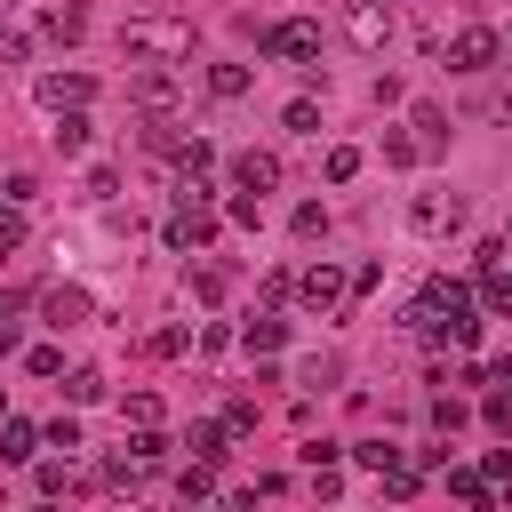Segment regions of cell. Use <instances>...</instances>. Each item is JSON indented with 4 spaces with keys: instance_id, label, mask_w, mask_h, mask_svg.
Here are the masks:
<instances>
[{
    "instance_id": "7c38bea8",
    "label": "cell",
    "mask_w": 512,
    "mask_h": 512,
    "mask_svg": "<svg viewBox=\"0 0 512 512\" xmlns=\"http://www.w3.org/2000/svg\"><path fill=\"white\" fill-rule=\"evenodd\" d=\"M168 152H176V176H184V184H200V176L216 168V144H208V136H176Z\"/></svg>"
},
{
    "instance_id": "ba28073f",
    "label": "cell",
    "mask_w": 512,
    "mask_h": 512,
    "mask_svg": "<svg viewBox=\"0 0 512 512\" xmlns=\"http://www.w3.org/2000/svg\"><path fill=\"white\" fill-rule=\"evenodd\" d=\"M488 64H496V32L488 24H464L448 40V72H488Z\"/></svg>"
},
{
    "instance_id": "8fae6325",
    "label": "cell",
    "mask_w": 512,
    "mask_h": 512,
    "mask_svg": "<svg viewBox=\"0 0 512 512\" xmlns=\"http://www.w3.org/2000/svg\"><path fill=\"white\" fill-rule=\"evenodd\" d=\"M40 312H48V328H80L96 304H88V288H48V296H40Z\"/></svg>"
},
{
    "instance_id": "1f68e13d",
    "label": "cell",
    "mask_w": 512,
    "mask_h": 512,
    "mask_svg": "<svg viewBox=\"0 0 512 512\" xmlns=\"http://www.w3.org/2000/svg\"><path fill=\"white\" fill-rule=\"evenodd\" d=\"M480 472H488V488H504V496H512V448H488V464H480Z\"/></svg>"
},
{
    "instance_id": "277c9868",
    "label": "cell",
    "mask_w": 512,
    "mask_h": 512,
    "mask_svg": "<svg viewBox=\"0 0 512 512\" xmlns=\"http://www.w3.org/2000/svg\"><path fill=\"white\" fill-rule=\"evenodd\" d=\"M288 296H296V304H304V312H320V320H328V312H336V304H344V296H352V280H344V272H336V264H328V256H320V264H304V272H296V280H288Z\"/></svg>"
},
{
    "instance_id": "6da1fadb",
    "label": "cell",
    "mask_w": 512,
    "mask_h": 512,
    "mask_svg": "<svg viewBox=\"0 0 512 512\" xmlns=\"http://www.w3.org/2000/svg\"><path fill=\"white\" fill-rule=\"evenodd\" d=\"M120 48L144 56V64H184L192 56V24L184 16H128L120 24Z\"/></svg>"
},
{
    "instance_id": "d6a6232c",
    "label": "cell",
    "mask_w": 512,
    "mask_h": 512,
    "mask_svg": "<svg viewBox=\"0 0 512 512\" xmlns=\"http://www.w3.org/2000/svg\"><path fill=\"white\" fill-rule=\"evenodd\" d=\"M384 160H392V168H408V160H424V144H416V136H384Z\"/></svg>"
},
{
    "instance_id": "f546056e",
    "label": "cell",
    "mask_w": 512,
    "mask_h": 512,
    "mask_svg": "<svg viewBox=\"0 0 512 512\" xmlns=\"http://www.w3.org/2000/svg\"><path fill=\"white\" fill-rule=\"evenodd\" d=\"M120 416H128V424H160V400H152V392H128Z\"/></svg>"
},
{
    "instance_id": "4dcf8cb0",
    "label": "cell",
    "mask_w": 512,
    "mask_h": 512,
    "mask_svg": "<svg viewBox=\"0 0 512 512\" xmlns=\"http://www.w3.org/2000/svg\"><path fill=\"white\" fill-rule=\"evenodd\" d=\"M208 488H216V472L192 456V472H176V496H208Z\"/></svg>"
},
{
    "instance_id": "603a6c76",
    "label": "cell",
    "mask_w": 512,
    "mask_h": 512,
    "mask_svg": "<svg viewBox=\"0 0 512 512\" xmlns=\"http://www.w3.org/2000/svg\"><path fill=\"white\" fill-rule=\"evenodd\" d=\"M16 248H24V200L0 208V256H16Z\"/></svg>"
},
{
    "instance_id": "e575fe53",
    "label": "cell",
    "mask_w": 512,
    "mask_h": 512,
    "mask_svg": "<svg viewBox=\"0 0 512 512\" xmlns=\"http://www.w3.org/2000/svg\"><path fill=\"white\" fill-rule=\"evenodd\" d=\"M480 416H488L496 432H512V392H488V400H480Z\"/></svg>"
},
{
    "instance_id": "5b68a950",
    "label": "cell",
    "mask_w": 512,
    "mask_h": 512,
    "mask_svg": "<svg viewBox=\"0 0 512 512\" xmlns=\"http://www.w3.org/2000/svg\"><path fill=\"white\" fill-rule=\"evenodd\" d=\"M88 96H96V80H88V72H40V80H32V104H40L48 120H56V112H80Z\"/></svg>"
},
{
    "instance_id": "9a60e30c",
    "label": "cell",
    "mask_w": 512,
    "mask_h": 512,
    "mask_svg": "<svg viewBox=\"0 0 512 512\" xmlns=\"http://www.w3.org/2000/svg\"><path fill=\"white\" fill-rule=\"evenodd\" d=\"M48 136H56V152H88V104H80V112H56Z\"/></svg>"
},
{
    "instance_id": "836d02e7",
    "label": "cell",
    "mask_w": 512,
    "mask_h": 512,
    "mask_svg": "<svg viewBox=\"0 0 512 512\" xmlns=\"http://www.w3.org/2000/svg\"><path fill=\"white\" fill-rule=\"evenodd\" d=\"M24 368H32V376H64V352H56V344H40V352H24Z\"/></svg>"
},
{
    "instance_id": "ffe728a7",
    "label": "cell",
    "mask_w": 512,
    "mask_h": 512,
    "mask_svg": "<svg viewBox=\"0 0 512 512\" xmlns=\"http://www.w3.org/2000/svg\"><path fill=\"white\" fill-rule=\"evenodd\" d=\"M88 32V8H48V40H80Z\"/></svg>"
},
{
    "instance_id": "d6986e66",
    "label": "cell",
    "mask_w": 512,
    "mask_h": 512,
    "mask_svg": "<svg viewBox=\"0 0 512 512\" xmlns=\"http://www.w3.org/2000/svg\"><path fill=\"white\" fill-rule=\"evenodd\" d=\"M280 128H288V136H320V104H312V96H296V104L280 112Z\"/></svg>"
},
{
    "instance_id": "4fadbf2b",
    "label": "cell",
    "mask_w": 512,
    "mask_h": 512,
    "mask_svg": "<svg viewBox=\"0 0 512 512\" xmlns=\"http://www.w3.org/2000/svg\"><path fill=\"white\" fill-rule=\"evenodd\" d=\"M480 312L512 320V272H504V264H480Z\"/></svg>"
},
{
    "instance_id": "4316f807",
    "label": "cell",
    "mask_w": 512,
    "mask_h": 512,
    "mask_svg": "<svg viewBox=\"0 0 512 512\" xmlns=\"http://www.w3.org/2000/svg\"><path fill=\"white\" fill-rule=\"evenodd\" d=\"M416 128H424V136H416V144H424V152H432V144H448V120H440V112H432V104H416Z\"/></svg>"
},
{
    "instance_id": "3957f363",
    "label": "cell",
    "mask_w": 512,
    "mask_h": 512,
    "mask_svg": "<svg viewBox=\"0 0 512 512\" xmlns=\"http://www.w3.org/2000/svg\"><path fill=\"white\" fill-rule=\"evenodd\" d=\"M264 56H272V64L312 72V56H320V24H312V16H280V24L264 32Z\"/></svg>"
},
{
    "instance_id": "44dd1931",
    "label": "cell",
    "mask_w": 512,
    "mask_h": 512,
    "mask_svg": "<svg viewBox=\"0 0 512 512\" xmlns=\"http://www.w3.org/2000/svg\"><path fill=\"white\" fill-rule=\"evenodd\" d=\"M360 176V144H328V184H352Z\"/></svg>"
},
{
    "instance_id": "ac0fdd59",
    "label": "cell",
    "mask_w": 512,
    "mask_h": 512,
    "mask_svg": "<svg viewBox=\"0 0 512 512\" xmlns=\"http://www.w3.org/2000/svg\"><path fill=\"white\" fill-rule=\"evenodd\" d=\"M208 96H224V104L248 96V64H216V72H208Z\"/></svg>"
},
{
    "instance_id": "f35d334b",
    "label": "cell",
    "mask_w": 512,
    "mask_h": 512,
    "mask_svg": "<svg viewBox=\"0 0 512 512\" xmlns=\"http://www.w3.org/2000/svg\"><path fill=\"white\" fill-rule=\"evenodd\" d=\"M72 488V464H40V496H64Z\"/></svg>"
},
{
    "instance_id": "7a4b0ae2",
    "label": "cell",
    "mask_w": 512,
    "mask_h": 512,
    "mask_svg": "<svg viewBox=\"0 0 512 512\" xmlns=\"http://www.w3.org/2000/svg\"><path fill=\"white\" fill-rule=\"evenodd\" d=\"M160 232H168V248H176V256H192V248H208V240H216V208H208V192H200V184H184Z\"/></svg>"
},
{
    "instance_id": "cb8c5ba5",
    "label": "cell",
    "mask_w": 512,
    "mask_h": 512,
    "mask_svg": "<svg viewBox=\"0 0 512 512\" xmlns=\"http://www.w3.org/2000/svg\"><path fill=\"white\" fill-rule=\"evenodd\" d=\"M296 240H328V208H320V200L296 208Z\"/></svg>"
},
{
    "instance_id": "b9f144b4",
    "label": "cell",
    "mask_w": 512,
    "mask_h": 512,
    "mask_svg": "<svg viewBox=\"0 0 512 512\" xmlns=\"http://www.w3.org/2000/svg\"><path fill=\"white\" fill-rule=\"evenodd\" d=\"M0 16H8V0H0Z\"/></svg>"
},
{
    "instance_id": "83f0119b",
    "label": "cell",
    "mask_w": 512,
    "mask_h": 512,
    "mask_svg": "<svg viewBox=\"0 0 512 512\" xmlns=\"http://www.w3.org/2000/svg\"><path fill=\"white\" fill-rule=\"evenodd\" d=\"M184 288H192V296H200V304H216V296H224V272H216V264H200V272H192V280H184Z\"/></svg>"
},
{
    "instance_id": "484cf974",
    "label": "cell",
    "mask_w": 512,
    "mask_h": 512,
    "mask_svg": "<svg viewBox=\"0 0 512 512\" xmlns=\"http://www.w3.org/2000/svg\"><path fill=\"white\" fill-rule=\"evenodd\" d=\"M352 456H360V464H368V472H392V464H400V448H392V440H360V448H352Z\"/></svg>"
},
{
    "instance_id": "d590c367",
    "label": "cell",
    "mask_w": 512,
    "mask_h": 512,
    "mask_svg": "<svg viewBox=\"0 0 512 512\" xmlns=\"http://www.w3.org/2000/svg\"><path fill=\"white\" fill-rule=\"evenodd\" d=\"M432 424H440V432H456V424H464V400H448V392H440V400H432Z\"/></svg>"
},
{
    "instance_id": "60d3db41",
    "label": "cell",
    "mask_w": 512,
    "mask_h": 512,
    "mask_svg": "<svg viewBox=\"0 0 512 512\" xmlns=\"http://www.w3.org/2000/svg\"><path fill=\"white\" fill-rule=\"evenodd\" d=\"M384 8H400V0H384Z\"/></svg>"
},
{
    "instance_id": "2e32d148",
    "label": "cell",
    "mask_w": 512,
    "mask_h": 512,
    "mask_svg": "<svg viewBox=\"0 0 512 512\" xmlns=\"http://www.w3.org/2000/svg\"><path fill=\"white\" fill-rule=\"evenodd\" d=\"M240 344H248V352H280V344H288V320H264V312H256V320L240 328Z\"/></svg>"
},
{
    "instance_id": "74e56055",
    "label": "cell",
    "mask_w": 512,
    "mask_h": 512,
    "mask_svg": "<svg viewBox=\"0 0 512 512\" xmlns=\"http://www.w3.org/2000/svg\"><path fill=\"white\" fill-rule=\"evenodd\" d=\"M40 440H48V448H80V424H72V416H56V424H48Z\"/></svg>"
},
{
    "instance_id": "7402d4cb",
    "label": "cell",
    "mask_w": 512,
    "mask_h": 512,
    "mask_svg": "<svg viewBox=\"0 0 512 512\" xmlns=\"http://www.w3.org/2000/svg\"><path fill=\"white\" fill-rule=\"evenodd\" d=\"M448 496H464V504H488L496 488H488V472H448Z\"/></svg>"
},
{
    "instance_id": "30bf717a",
    "label": "cell",
    "mask_w": 512,
    "mask_h": 512,
    "mask_svg": "<svg viewBox=\"0 0 512 512\" xmlns=\"http://www.w3.org/2000/svg\"><path fill=\"white\" fill-rule=\"evenodd\" d=\"M232 184H240V192H256V200H264V192H272V184H280V160H272V152H240V160H232Z\"/></svg>"
},
{
    "instance_id": "5bb4252c",
    "label": "cell",
    "mask_w": 512,
    "mask_h": 512,
    "mask_svg": "<svg viewBox=\"0 0 512 512\" xmlns=\"http://www.w3.org/2000/svg\"><path fill=\"white\" fill-rule=\"evenodd\" d=\"M128 464H136V472L168 464V432H160V424H136V440H128Z\"/></svg>"
},
{
    "instance_id": "e0dca14e",
    "label": "cell",
    "mask_w": 512,
    "mask_h": 512,
    "mask_svg": "<svg viewBox=\"0 0 512 512\" xmlns=\"http://www.w3.org/2000/svg\"><path fill=\"white\" fill-rule=\"evenodd\" d=\"M32 448H40V432H32V424H16V416H8V424H0V456H8V464H24V456H32Z\"/></svg>"
},
{
    "instance_id": "8992f818",
    "label": "cell",
    "mask_w": 512,
    "mask_h": 512,
    "mask_svg": "<svg viewBox=\"0 0 512 512\" xmlns=\"http://www.w3.org/2000/svg\"><path fill=\"white\" fill-rule=\"evenodd\" d=\"M128 96H136L144 120H176V72H168V64H144V72L128 80Z\"/></svg>"
},
{
    "instance_id": "52a82bcc",
    "label": "cell",
    "mask_w": 512,
    "mask_h": 512,
    "mask_svg": "<svg viewBox=\"0 0 512 512\" xmlns=\"http://www.w3.org/2000/svg\"><path fill=\"white\" fill-rule=\"evenodd\" d=\"M384 32H392V8L384 0H352L344 8V40L352 48H384Z\"/></svg>"
},
{
    "instance_id": "8d00e7d4",
    "label": "cell",
    "mask_w": 512,
    "mask_h": 512,
    "mask_svg": "<svg viewBox=\"0 0 512 512\" xmlns=\"http://www.w3.org/2000/svg\"><path fill=\"white\" fill-rule=\"evenodd\" d=\"M224 432H256V400H232L224 408Z\"/></svg>"
},
{
    "instance_id": "f1b7e54d",
    "label": "cell",
    "mask_w": 512,
    "mask_h": 512,
    "mask_svg": "<svg viewBox=\"0 0 512 512\" xmlns=\"http://www.w3.org/2000/svg\"><path fill=\"white\" fill-rule=\"evenodd\" d=\"M64 392H72V400H104V376H96V368H72Z\"/></svg>"
},
{
    "instance_id": "9c48e42d",
    "label": "cell",
    "mask_w": 512,
    "mask_h": 512,
    "mask_svg": "<svg viewBox=\"0 0 512 512\" xmlns=\"http://www.w3.org/2000/svg\"><path fill=\"white\" fill-rule=\"evenodd\" d=\"M408 224L440 240V232H456V224H464V200H456V192H424V200H408Z\"/></svg>"
},
{
    "instance_id": "ab89813d",
    "label": "cell",
    "mask_w": 512,
    "mask_h": 512,
    "mask_svg": "<svg viewBox=\"0 0 512 512\" xmlns=\"http://www.w3.org/2000/svg\"><path fill=\"white\" fill-rule=\"evenodd\" d=\"M488 112H496V120H504V128H512V80H504V88H496V104H488Z\"/></svg>"
},
{
    "instance_id": "d4e9b609",
    "label": "cell",
    "mask_w": 512,
    "mask_h": 512,
    "mask_svg": "<svg viewBox=\"0 0 512 512\" xmlns=\"http://www.w3.org/2000/svg\"><path fill=\"white\" fill-rule=\"evenodd\" d=\"M192 456L216 464V456H224V424H192Z\"/></svg>"
}]
</instances>
